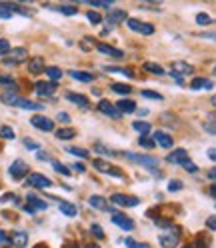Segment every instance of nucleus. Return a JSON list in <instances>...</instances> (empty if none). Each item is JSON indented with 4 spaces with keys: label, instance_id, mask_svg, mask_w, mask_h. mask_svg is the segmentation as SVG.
Returning a JSON list of instances; mask_svg holds the SVG:
<instances>
[{
    "label": "nucleus",
    "instance_id": "f257e3e1",
    "mask_svg": "<svg viewBox=\"0 0 216 248\" xmlns=\"http://www.w3.org/2000/svg\"><path fill=\"white\" fill-rule=\"evenodd\" d=\"M4 104H10V106H18V108H26V110H42V104L38 102H32L28 98H20V96H14V94H2L0 96Z\"/></svg>",
    "mask_w": 216,
    "mask_h": 248
},
{
    "label": "nucleus",
    "instance_id": "f03ea898",
    "mask_svg": "<svg viewBox=\"0 0 216 248\" xmlns=\"http://www.w3.org/2000/svg\"><path fill=\"white\" fill-rule=\"evenodd\" d=\"M122 156H126L128 160L140 164V166H146L150 170H156L158 168V158L150 156V154H134V152H122Z\"/></svg>",
    "mask_w": 216,
    "mask_h": 248
},
{
    "label": "nucleus",
    "instance_id": "7ed1b4c3",
    "mask_svg": "<svg viewBox=\"0 0 216 248\" xmlns=\"http://www.w3.org/2000/svg\"><path fill=\"white\" fill-rule=\"evenodd\" d=\"M92 166H94L98 172H104V174H112V176H116V178H122L124 174H122V170L120 168H116V166H112L110 162H106V160H102V158H94V162H92Z\"/></svg>",
    "mask_w": 216,
    "mask_h": 248
},
{
    "label": "nucleus",
    "instance_id": "20e7f679",
    "mask_svg": "<svg viewBox=\"0 0 216 248\" xmlns=\"http://www.w3.org/2000/svg\"><path fill=\"white\" fill-rule=\"evenodd\" d=\"M126 24H128L130 30H134V32H140V34H144V36L154 34V26L148 24V22H140V20H136V18H128Z\"/></svg>",
    "mask_w": 216,
    "mask_h": 248
},
{
    "label": "nucleus",
    "instance_id": "39448f33",
    "mask_svg": "<svg viewBox=\"0 0 216 248\" xmlns=\"http://www.w3.org/2000/svg\"><path fill=\"white\" fill-rule=\"evenodd\" d=\"M178 238H180L178 228H172V226H170V230H168L166 234L160 236V246H162V248H176V246H178Z\"/></svg>",
    "mask_w": 216,
    "mask_h": 248
},
{
    "label": "nucleus",
    "instance_id": "423d86ee",
    "mask_svg": "<svg viewBox=\"0 0 216 248\" xmlns=\"http://www.w3.org/2000/svg\"><path fill=\"white\" fill-rule=\"evenodd\" d=\"M8 172H10V176H12L14 180L24 178V176L28 174V164L22 162V160H14V162L10 164V168H8Z\"/></svg>",
    "mask_w": 216,
    "mask_h": 248
},
{
    "label": "nucleus",
    "instance_id": "0eeeda50",
    "mask_svg": "<svg viewBox=\"0 0 216 248\" xmlns=\"http://www.w3.org/2000/svg\"><path fill=\"white\" fill-rule=\"evenodd\" d=\"M46 208H48V204H46L44 200L36 198L34 194H28V206H24V210H26L28 214H34V212H38V210H46Z\"/></svg>",
    "mask_w": 216,
    "mask_h": 248
},
{
    "label": "nucleus",
    "instance_id": "6e6552de",
    "mask_svg": "<svg viewBox=\"0 0 216 248\" xmlns=\"http://www.w3.org/2000/svg\"><path fill=\"white\" fill-rule=\"evenodd\" d=\"M30 122H32V126H36L38 130H44V132H48V130H54V122L50 118H46V116H32L30 118Z\"/></svg>",
    "mask_w": 216,
    "mask_h": 248
},
{
    "label": "nucleus",
    "instance_id": "1a4fd4ad",
    "mask_svg": "<svg viewBox=\"0 0 216 248\" xmlns=\"http://www.w3.org/2000/svg\"><path fill=\"white\" fill-rule=\"evenodd\" d=\"M110 200L120 206H138V202H140L136 196H128V194H112Z\"/></svg>",
    "mask_w": 216,
    "mask_h": 248
},
{
    "label": "nucleus",
    "instance_id": "9d476101",
    "mask_svg": "<svg viewBox=\"0 0 216 248\" xmlns=\"http://www.w3.org/2000/svg\"><path fill=\"white\" fill-rule=\"evenodd\" d=\"M112 222H114L118 228H122V230H132V228H134L132 218H128V216L122 214V212H114V214H112Z\"/></svg>",
    "mask_w": 216,
    "mask_h": 248
},
{
    "label": "nucleus",
    "instance_id": "9b49d317",
    "mask_svg": "<svg viewBox=\"0 0 216 248\" xmlns=\"http://www.w3.org/2000/svg\"><path fill=\"white\" fill-rule=\"evenodd\" d=\"M28 184L34 186V188H48V186H52L50 178H46L44 174H38V172H34V174L28 176Z\"/></svg>",
    "mask_w": 216,
    "mask_h": 248
},
{
    "label": "nucleus",
    "instance_id": "f8f14e48",
    "mask_svg": "<svg viewBox=\"0 0 216 248\" xmlns=\"http://www.w3.org/2000/svg\"><path fill=\"white\" fill-rule=\"evenodd\" d=\"M152 142H156V144H158L160 148H172V144H174L172 136H170V134H166V132H162V130L154 132V138H152Z\"/></svg>",
    "mask_w": 216,
    "mask_h": 248
},
{
    "label": "nucleus",
    "instance_id": "ddd939ff",
    "mask_svg": "<svg viewBox=\"0 0 216 248\" xmlns=\"http://www.w3.org/2000/svg\"><path fill=\"white\" fill-rule=\"evenodd\" d=\"M188 160V152L184 150V148H176L174 152H170L166 156V162H170V164H182V162H186Z\"/></svg>",
    "mask_w": 216,
    "mask_h": 248
},
{
    "label": "nucleus",
    "instance_id": "4468645a",
    "mask_svg": "<svg viewBox=\"0 0 216 248\" xmlns=\"http://www.w3.org/2000/svg\"><path fill=\"white\" fill-rule=\"evenodd\" d=\"M56 88H58L56 82H36V94L38 96H52Z\"/></svg>",
    "mask_w": 216,
    "mask_h": 248
},
{
    "label": "nucleus",
    "instance_id": "2eb2a0df",
    "mask_svg": "<svg viewBox=\"0 0 216 248\" xmlns=\"http://www.w3.org/2000/svg\"><path fill=\"white\" fill-rule=\"evenodd\" d=\"M98 110L102 114H106V116H110V118H120V112L114 108V104H110L108 100H100L98 102Z\"/></svg>",
    "mask_w": 216,
    "mask_h": 248
},
{
    "label": "nucleus",
    "instance_id": "dca6fc26",
    "mask_svg": "<svg viewBox=\"0 0 216 248\" xmlns=\"http://www.w3.org/2000/svg\"><path fill=\"white\" fill-rule=\"evenodd\" d=\"M10 244L14 248H24L28 244V234L26 232H14V234L10 236Z\"/></svg>",
    "mask_w": 216,
    "mask_h": 248
},
{
    "label": "nucleus",
    "instance_id": "f3484780",
    "mask_svg": "<svg viewBox=\"0 0 216 248\" xmlns=\"http://www.w3.org/2000/svg\"><path fill=\"white\" fill-rule=\"evenodd\" d=\"M124 18H128L124 10H110V12H108V16H106V20H108V24H110V26L122 22Z\"/></svg>",
    "mask_w": 216,
    "mask_h": 248
},
{
    "label": "nucleus",
    "instance_id": "a211bd4d",
    "mask_svg": "<svg viewBox=\"0 0 216 248\" xmlns=\"http://www.w3.org/2000/svg\"><path fill=\"white\" fill-rule=\"evenodd\" d=\"M96 48H98V52H102V54H108V56H114V58H122L124 54H122L118 48H114V46H110V44H96Z\"/></svg>",
    "mask_w": 216,
    "mask_h": 248
},
{
    "label": "nucleus",
    "instance_id": "6ab92c4d",
    "mask_svg": "<svg viewBox=\"0 0 216 248\" xmlns=\"http://www.w3.org/2000/svg\"><path fill=\"white\" fill-rule=\"evenodd\" d=\"M114 108H116L120 114H130V112L136 110V104H134L132 100H118V104H116Z\"/></svg>",
    "mask_w": 216,
    "mask_h": 248
},
{
    "label": "nucleus",
    "instance_id": "aec40b11",
    "mask_svg": "<svg viewBox=\"0 0 216 248\" xmlns=\"http://www.w3.org/2000/svg\"><path fill=\"white\" fill-rule=\"evenodd\" d=\"M88 204L92 206V208H96V210H108V200L106 198H102V196H90L88 198Z\"/></svg>",
    "mask_w": 216,
    "mask_h": 248
},
{
    "label": "nucleus",
    "instance_id": "412c9836",
    "mask_svg": "<svg viewBox=\"0 0 216 248\" xmlns=\"http://www.w3.org/2000/svg\"><path fill=\"white\" fill-rule=\"evenodd\" d=\"M28 70L32 72V74H40L46 70V64H44V60L42 58H32L28 62Z\"/></svg>",
    "mask_w": 216,
    "mask_h": 248
},
{
    "label": "nucleus",
    "instance_id": "4be33fe9",
    "mask_svg": "<svg viewBox=\"0 0 216 248\" xmlns=\"http://www.w3.org/2000/svg\"><path fill=\"white\" fill-rule=\"evenodd\" d=\"M58 208H60V212H62V214L70 216V218H72V216H76V214H78V208H76L72 202H66V200H62V202L58 204Z\"/></svg>",
    "mask_w": 216,
    "mask_h": 248
},
{
    "label": "nucleus",
    "instance_id": "5701e85b",
    "mask_svg": "<svg viewBox=\"0 0 216 248\" xmlns=\"http://www.w3.org/2000/svg\"><path fill=\"white\" fill-rule=\"evenodd\" d=\"M66 98H68L72 104H78V106H82V108H86V106H88V98H86L84 94H76V92H68Z\"/></svg>",
    "mask_w": 216,
    "mask_h": 248
},
{
    "label": "nucleus",
    "instance_id": "b1692460",
    "mask_svg": "<svg viewBox=\"0 0 216 248\" xmlns=\"http://www.w3.org/2000/svg\"><path fill=\"white\" fill-rule=\"evenodd\" d=\"M70 76L74 80H80V82H92L94 80V76L90 72H82V70H70Z\"/></svg>",
    "mask_w": 216,
    "mask_h": 248
},
{
    "label": "nucleus",
    "instance_id": "393cba45",
    "mask_svg": "<svg viewBox=\"0 0 216 248\" xmlns=\"http://www.w3.org/2000/svg\"><path fill=\"white\" fill-rule=\"evenodd\" d=\"M190 88H194V90H212V82L206 80V78H194L190 82Z\"/></svg>",
    "mask_w": 216,
    "mask_h": 248
},
{
    "label": "nucleus",
    "instance_id": "a878e982",
    "mask_svg": "<svg viewBox=\"0 0 216 248\" xmlns=\"http://www.w3.org/2000/svg\"><path fill=\"white\" fill-rule=\"evenodd\" d=\"M10 52H12V56H10V60L14 62V64H18V62H22V60H26L28 58V52H26V48H10Z\"/></svg>",
    "mask_w": 216,
    "mask_h": 248
},
{
    "label": "nucleus",
    "instance_id": "bb28decb",
    "mask_svg": "<svg viewBox=\"0 0 216 248\" xmlns=\"http://www.w3.org/2000/svg\"><path fill=\"white\" fill-rule=\"evenodd\" d=\"M172 72H176L178 76L180 74H192V66L186 64V62H174V64H172Z\"/></svg>",
    "mask_w": 216,
    "mask_h": 248
},
{
    "label": "nucleus",
    "instance_id": "cd10ccee",
    "mask_svg": "<svg viewBox=\"0 0 216 248\" xmlns=\"http://www.w3.org/2000/svg\"><path fill=\"white\" fill-rule=\"evenodd\" d=\"M54 134H56L58 140H72V138L76 136V130H72V128H60Z\"/></svg>",
    "mask_w": 216,
    "mask_h": 248
},
{
    "label": "nucleus",
    "instance_id": "c85d7f7f",
    "mask_svg": "<svg viewBox=\"0 0 216 248\" xmlns=\"http://www.w3.org/2000/svg\"><path fill=\"white\" fill-rule=\"evenodd\" d=\"M144 70L150 74H158V76L164 74V68L160 64H156V62H144Z\"/></svg>",
    "mask_w": 216,
    "mask_h": 248
},
{
    "label": "nucleus",
    "instance_id": "c756f323",
    "mask_svg": "<svg viewBox=\"0 0 216 248\" xmlns=\"http://www.w3.org/2000/svg\"><path fill=\"white\" fill-rule=\"evenodd\" d=\"M44 72L48 74L50 82H56L58 78H62V70H60V68H56V66H46V70H44Z\"/></svg>",
    "mask_w": 216,
    "mask_h": 248
},
{
    "label": "nucleus",
    "instance_id": "7c9ffc66",
    "mask_svg": "<svg viewBox=\"0 0 216 248\" xmlns=\"http://www.w3.org/2000/svg\"><path fill=\"white\" fill-rule=\"evenodd\" d=\"M132 128H134V130H138L142 136H146V134L150 132V124H148V122H144V120H136V122L132 124Z\"/></svg>",
    "mask_w": 216,
    "mask_h": 248
},
{
    "label": "nucleus",
    "instance_id": "2f4dec72",
    "mask_svg": "<svg viewBox=\"0 0 216 248\" xmlns=\"http://www.w3.org/2000/svg\"><path fill=\"white\" fill-rule=\"evenodd\" d=\"M66 150L70 154H74V156H78V158H88L90 156V152L86 148H78V146H66Z\"/></svg>",
    "mask_w": 216,
    "mask_h": 248
},
{
    "label": "nucleus",
    "instance_id": "473e14b6",
    "mask_svg": "<svg viewBox=\"0 0 216 248\" xmlns=\"http://www.w3.org/2000/svg\"><path fill=\"white\" fill-rule=\"evenodd\" d=\"M106 72H116V74H122V76H128V78H132L134 72L130 68H116V66H104Z\"/></svg>",
    "mask_w": 216,
    "mask_h": 248
},
{
    "label": "nucleus",
    "instance_id": "72a5a7b5",
    "mask_svg": "<svg viewBox=\"0 0 216 248\" xmlns=\"http://www.w3.org/2000/svg\"><path fill=\"white\" fill-rule=\"evenodd\" d=\"M86 2L94 8H110L112 6V0H86Z\"/></svg>",
    "mask_w": 216,
    "mask_h": 248
},
{
    "label": "nucleus",
    "instance_id": "f704fd0d",
    "mask_svg": "<svg viewBox=\"0 0 216 248\" xmlns=\"http://www.w3.org/2000/svg\"><path fill=\"white\" fill-rule=\"evenodd\" d=\"M196 22L200 26H208V24H212V18H210V14H206V12H198L196 14Z\"/></svg>",
    "mask_w": 216,
    "mask_h": 248
},
{
    "label": "nucleus",
    "instance_id": "c9c22d12",
    "mask_svg": "<svg viewBox=\"0 0 216 248\" xmlns=\"http://www.w3.org/2000/svg\"><path fill=\"white\" fill-rule=\"evenodd\" d=\"M110 88L112 92H118V94H130V90H132L128 84H112Z\"/></svg>",
    "mask_w": 216,
    "mask_h": 248
},
{
    "label": "nucleus",
    "instance_id": "e433bc0d",
    "mask_svg": "<svg viewBox=\"0 0 216 248\" xmlns=\"http://www.w3.org/2000/svg\"><path fill=\"white\" fill-rule=\"evenodd\" d=\"M86 18H88V22H90V24H100V22H102V16H100L98 12H94V10L86 12Z\"/></svg>",
    "mask_w": 216,
    "mask_h": 248
},
{
    "label": "nucleus",
    "instance_id": "4c0bfd02",
    "mask_svg": "<svg viewBox=\"0 0 216 248\" xmlns=\"http://www.w3.org/2000/svg\"><path fill=\"white\" fill-rule=\"evenodd\" d=\"M0 18H2V20L12 18V12H10V8L6 6V2H0Z\"/></svg>",
    "mask_w": 216,
    "mask_h": 248
},
{
    "label": "nucleus",
    "instance_id": "58836bf2",
    "mask_svg": "<svg viewBox=\"0 0 216 248\" xmlns=\"http://www.w3.org/2000/svg\"><path fill=\"white\" fill-rule=\"evenodd\" d=\"M0 134H2V138H6V140H14V136H16L10 126H2L0 128Z\"/></svg>",
    "mask_w": 216,
    "mask_h": 248
},
{
    "label": "nucleus",
    "instance_id": "ea45409f",
    "mask_svg": "<svg viewBox=\"0 0 216 248\" xmlns=\"http://www.w3.org/2000/svg\"><path fill=\"white\" fill-rule=\"evenodd\" d=\"M52 166H54V170H56V172H60V174H64V176H68V174H70V170H68L64 164L56 162V160H52Z\"/></svg>",
    "mask_w": 216,
    "mask_h": 248
},
{
    "label": "nucleus",
    "instance_id": "a19ab883",
    "mask_svg": "<svg viewBox=\"0 0 216 248\" xmlns=\"http://www.w3.org/2000/svg\"><path fill=\"white\" fill-rule=\"evenodd\" d=\"M124 242H126V246H128V248H150L148 244H144V242H136L134 238H126Z\"/></svg>",
    "mask_w": 216,
    "mask_h": 248
},
{
    "label": "nucleus",
    "instance_id": "79ce46f5",
    "mask_svg": "<svg viewBox=\"0 0 216 248\" xmlns=\"http://www.w3.org/2000/svg\"><path fill=\"white\" fill-rule=\"evenodd\" d=\"M10 52V42L4 40V38H0V56H6Z\"/></svg>",
    "mask_w": 216,
    "mask_h": 248
},
{
    "label": "nucleus",
    "instance_id": "37998d69",
    "mask_svg": "<svg viewBox=\"0 0 216 248\" xmlns=\"http://www.w3.org/2000/svg\"><path fill=\"white\" fill-rule=\"evenodd\" d=\"M142 96L150 98V100H162V96L158 94V92H154V90H142Z\"/></svg>",
    "mask_w": 216,
    "mask_h": 248
},
{
    "label": "nucleus",
    "instance_id": "c03bdc74",
    "mask_svg": "<svg viewBox=\"0 0 216 248\" xmlns=\"http://www.w3.org/2000/svg\"><path fill=\"white\" fill-rule=\"evenodd\" d=\"M90 232H92V234H94L98 240H102V238H104V232H102L100 224H92V226H90Z\"/></svg>",
    "mask_w": 216,
    "mask_h": 248
},
{
    "label": "nucleus",
    "instance_id": "a18cd8bd",
    "mask_svg": "<svg viewBox=\"0 0 216 248\" xmlns=\"http://www.w3.org/2000/svg\"><path fill=\"white\" fill-rule=\"evenodd\" d=\"M0 84H4L8 88H12V90H16V84H14V80L10 78V76H0Z\"/></svg>",
    "mask_w": 216,
    "mask_h": 248
},
{
    "label": "nucleus",
    "instance_id": "49530a36",
    "mask_svg": "<svg viewBox=\"0 0 216 248\" xmlns=\"http://www.w3.org/2000/svg\"><path fill=\"white\" fill-rule=\"evenodd\" d=\"M182 166H184V170H188V172H198V166L188 158L186 162H182Z\"/></svg>",
    "mask_w": 216,
    "mask_h": 248
},
{
    "label": "nucleus",
    "instance_id": "de8ad7c7",
    "mask_svg": "<svg viewBox=\"0 0 216 248\" xmlns=\"http://www.w3.org/2000/svg\"><path fill=\"white\" fill-rule=\"evenodd\" d=\"M140 146L146 148V150H150V148H154V142L150 140V138H146V136H140Z\"/></svg>",
    "mask_w": 216,
    "mask_h": 248
},
{
    "label": "nucleus",
    "instance_id": "09e8293b",
    "mask_svg": "<svg viewBox=\"0 0 216 248\" xmlns=\"http://www.w3.org/2000/svg\"><path fill=\"white\" fill-rule=\"evenodd\" d=\"M24 146L28 148V150H38V142H34V140H30V138H24Z\"/></svg>",
    "mask_w": 216,
    "mask_h": 248
},
{
    "label": "nucleus",
    "instance_id": "8fccbe9b",
    "mask_svg": "<svg viewBox=\"0 0 216 248\" xmlns=\"http://www.w3.org/2000/svg\"><path fill=\"white\" fill-rule=\"evenodd\" d=\"M186 248H208V242L206 240H196V242H190Z\"/></svg>",
    "mask_w": 216,
    "mask_h": 248
},
{
    "label": "nucleus",
    "instance_id": "3c124183",
    "mask_svg": "<svg viewBox=\"0 0 216 248\" xmlns=\"http://www.w3.org/2000/svg\"><path fill=\"white\" fill-rule=\"evenodd\" d=\"M58 10L62 12V14H68V16H70V14H76V12H78V10H76V6H60Z\"/></svg>",
    "mask_w": 216,
    "mask_h": 248
},
{
    "label": "nucleus",
    "instance_id": "603ef678",
    "mask_svg": "<svg viewBox=\"0 0 216 248\" xmlns=\"http://www.w3.org/2000/svg\"><path fill=\"white\" fill-rule=\"evenodd\" d=\"M94 150H98L100 154H106V156H112V150H108V148H104L102 144H96V146H94Z\"/></svg>",
    "mask_w": 216,
    "mask_h": 248
},
{
    "label": "nucleus",
    "instance_id": "864d4df0",
    "mask_svg": "<svg viewBox=\"0 0 216 248\" xmlns=\"http://www.w3.org/2000/svg\"><path fill=\"white\" fill-rule=\"evenodd\" d=\"M58 122H64V124H68L70 122V116H68V112H58Z\"/></svg>",
    "mask_w": 216,
    "mask_h": 248
},
{
    "label": "nucleus",
    "instance_id": "5fc2aeb1",
    "mask_svg": "<svg viewBox=\"0 0 216 248\" xmlns=\"http://www.w3.org/2000/svg\"><path fill=\"white\" fill-rule=\"evenodd\" d=\"M204 128L208 130V134H210V136H214V132H216V130H214V118H212V116H210V122H208V124H204Z\"/></svg>",
    "mask_w": 216,
    "mask_h": 248
},
{
    "label": "nucleus",
    "instance_id": "6e6d98bb",
    "mask_svg": "<svg viewBox=\"0 0 216 248\" xmlns=\"http://www.w3.org/2000/svg\"><path fill=\"white\" fill-rule=\"evenodd\" d=\"M156 226H158V228H170L172 224H170V220H162V218H158V220H156Z\"/></svg>",
    "mask_w": 216,
    "mask_h": 248
},
{
    "label": "nucleus",
    "instance_id": "4d7b16f0",
    "mask_svg": "<svg viewBox=\"0 0 216 248\" xmlns=\"http://www.w3.org/2000/svg\"><path fill=\"white\" fill-rule=\"evenodd\" d=\"M180 188H182V182H170V184H168V190H170V192L180 190Z\"/></svg>",
    "mask_w": 216,
    "mask_h": 248
},
{
    "label": "nucleus",
    "instance_id": "13d9d810",
    "mask_svg": "<svg viewBox=\"0 0 216 248\" xmlns=\"http://www.w3.org/2000/svg\"><path fill=\"white\" fill-rule=\"evenodd\" d=\"M206 224H208V228H210V230H216V218H214V216H208Z\"/></svg>",
    "mask_w": 216,
    "mask_h": 248
},
{
    "label": "nucleus",
    "instance_id": "bf43d9fd",
    "mask_svg": "<svg viewBox=\"0 0 216 248\" xmlns=\"http://www.w3.org/2000/svg\"><path fill=\"white\" fill-rule=\"evenodd\" d=\"M0 242H2V244H8V236H6V232H4V230H0Z\"/></svg>",
    "mask_w": 216,
    "mask_h": 248
},
{
    "label": "nucleus",
    "instance_id": "052dcab7",
    "mask_svg": "<svg viewBox=\"0 0 216 248\" xmlns=\"http://www.w3.org/2000/svg\"><path fill=\"white\" fill-rule=\"evenodd\" d=\"M72 168L76 170V172H84V164H78V162H76V164H74Z\"/></svg>",
    "mask_w": 216,
    "mask_h": 248
},
{
    "label": "nucleus",
    "instance_id": "680f3d73",
    "mask_svg": "<svg viewBox=\"0 0 216 248\" xmlns=\"http://www.w3.org/2000/svg\"><path fill=\"white\" fill-rule=\"evenodd\" d=\"M170 74H172V78H174V80H176L178 84H184V82H182V76H178L176 72H170Z\"/></svg>",
    "mask_w": 216,
    "mask_h": 248
},
{
    "label": "nucleus",
    "instance_id": "e2e57ef3",
    "mask_svg": "<svg viewBox=\"0 0 216 248\" xmlns=\"http://www.w3.org/2000/svg\"><path fill=\"white\" fill-rule=\"evenodd\" d=\"M208 158H210V160H216V150H214V148L208 150Z\"/></svg>",
    "mask_w": 216,
    "mask_h": 248
},
{
    "label": "nucleus",
    "instance_id": "0e129e2a",
    "mask_svg": "<svg viewBox=\"0 0 216 248\" xmlns=\"http://www.w3.org/2000/svg\"><path fill=\"white\" fill-rule=\"evenodd\" d=\"M214 176H216V170H214V168H210V170H208V178H210V180H214Z\"/></svg>",
    "mask_w": 216,
    "mask_h": 248
},
{
    "label": "nucleus",
    "instance_id": "69168bd1",
    "mask_svg": "<svg viewBox=\"0 0 216 248\" xmlns=\"http://www.w3.org/2000/svg\"><path fill=\"white\" fill-rule=\"evenodd\" d=\"M38 158L40 160H46V158H48V154H46V152H38Z\"/></svg>",
    "mask_w": 216,
    "mask_h": 248
},
{
    "label": "nucleus",
    "instance_id": "338daca9",
    "mask_svg": "<svg viewBox=\"0 0 216 248\" xmlns=\"http://www.w3.org/2000/svg\"><path fill=\"white\" fill-rule=\"evenodd\" d=\"M62 248H78V244H66V246H62Z\"/></svg>",
    "mask_w": 216,
    "mask_h": 248
},
{
    "label": "nucleus",
    "instance_id": "774afa93",
    "mask_svg": "<svg viewBox=\"0 0 216 248\" xmlns=\"http://www.w3.org/2000/svg\"><path fill=\"white\" fill-rule=\"evenodd\" d=\"M86 248H98V246H96V244H92V246H86Z\"/></svg>",
    "mask_w": 216,
    "mask_h": 248
}]
</instances>
